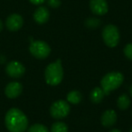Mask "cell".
<instances>
[{
  "label": "cell",
  "instance_id": "7a4b0ae2",
  "mask_svg": "<svg viewBox=\"0 0 132 132\" xmlns=\"http://www.w3.org/2000/svg\"><path fill=\"white\" fill-rule=\"evenodd\" d=\"M44 79L47 84L51 86H56L62 82L63 79V69L62 61L60 59L54 62H52L46 67L44 72Z\"/></svg>",
  "mask_w": 132,
  "mask_h": 132
},
{
  "label": "cell",
  "instance_id": "5b68a950",
  "mask_svg": "<svg viewBox=\"0 0 132 132\" xmlns=\"http://www.w3.org/2000/svg\"><path fill=\"white\" fill-rule=\"evenodd\" d=\"M29 51L33 56L37 59H45L51 53V47L47 43L37 40L32 41L29 46Z\"/></svg>",
  "mask_w": 132,
  "mask_h": 132
},
{
  "label": "cell",
  "instance_id": "9c48e42d",
  "mask_svg": "<svg viewBox=\"0 0 132 132\" xmlns=\"http://www.w3.org/2000/svg\"><path fill=\"white\" fill-rule=\"evenodd\" d=\"M24 24V19L18 14H12L6 18V26L7 29L11 32L18 31Z\"/></svg>",
  "mask_w": 132,
  "mask_h": 132
},
{
  "label": "cell",
  "instance_id": "7402d4cb",
  "mask_svg": "<svg viewBox=\"0 0 132 132\" xmlns=\"http://www.w3.org/2000/svg\"><path fill=\"white\" fill-rule=\"evenodd\" d=\"M110 132H121L119 129H118V128H113V129H111Z\"/></svg>",
  "mask_w": 132,
  "mask_h": 132
},
{
  "label": "cell",
  "instance_id": "5bb4252c",
  "mask_svg": "<svg viewBox=\"0 0 132 132\" xmlns=\"http://www.w3.org/2000/svg\"><path fill=\"white\" fill-rule=\"evenodd\" d=\"M66 99H67V102L71 103V104H79L80 102L82 100V95L79 90H72L70 92L67 96H66Z\"/></svg>",
  "mask_w": 132,
  "mask_h": 132
},
{
  "label": "cell",
  "instance_id": "cb8c5ba5",
  "mask_svg": "<svg viewBox=\"0 0 132 132\" xmlns=\"http://www.w3.org/2000/svg\"><path fill=\"white\" fill-rule=\"evenodd\" d=\"M129 92H130V94H131V96H132V85H131V87H130V90H129Z\"/></svg>",
  "mask_w": 132,
  "mask_h": 132
},
{
  "label": "cell",
  "instance_id": "603a6c76",
  "mask_svg": "<svg viewBox=\"0 0 132 132\" xmlns=\"http://www.w3.org/2000/svg\"><path fill=\"white\" fill-rule=\"evenodd\" d=\"M3 30V23H2V21L0 20V32L2 31Z\"/></svg>",
  "mask_w": 132,
  "mask_h": 132
},
{
  "label": "cell",
  "instance_id": "e0dca14e",
  "mask_svg": "<svg viewBox=\"0 0 132 132\" xmlns=\"http://www.w3.org/2000/svg\"><path fill=\"white\" fill-rule=\"evenodd\" d=\"M85 26L90 29H95V28L99 27L101 26V22L99 18H96V17H90V18H87L85 20Z\"/></svg>",
  "mask_w": 132,
  "mask_h": 132
},
{
  "label": "cell",
  "instance_id": "52a82bcc",
  "mask_svg": "<svg viewBox=\"0 0 132 132\" xmlns=\"http://www.w3.org/2000/svg\"><path fill=\"white\" fill-rule=\"evenodd\" d=\"M6 72L12 78H20L26 72V68L21 62L17 61H11L6 65Z\"/></svg>",
  "mask_w": 132,
  "mask_h": 132
},
{
  "label": "cell",
  "instance_id": "277c9868",
  "mask_svg": "<svg viewBox=\"0 0 132 132\" xmlns=\"http://www.w3.org/2000/svg\"><path fill=\"white\" fill-rule=\"evenodd\" d=\"M120 35L119 28L114 24H107L102 30V39L108 47L114 48L119 44Z\"/></svg>",
  "mask_w": 132,
  "mask_h": 132
},
{
  "label": "cell",
  "instance_id": "d6986e66",
  "mask_svg": "<svg viewBox=\"0 0 132 132\" xmlns=\"http://www.w3.org/2000/svg\"><path fill=\"white\" fill-rule=\"evenodd\" d=\"M124 54L127 58L132 61V43L128 44L124 47Z\"/></svg>",
  "mask_w": 132,
  "mask_h": 132
},
{
  "label": "cell",
  "instance_id": "8992f818",
  "mask_svg": "<svg viewBox=\"0 0 132 132\" xmlns=\"http://www.w3.org/2000/svg\"><path fill=\"white\" fill-rule=\"evenodd\" d=\"M70 105L66 101H57L52 104L50 108V114L55 119H61L67 117L70 113Z\"/></svg>",
  "mask_w": 132,
  "mask_h": 132
},
{
  "label": "cell",
  "instance_id": "2e32d148",
  "mask_svg": "<svg viewBox=\"0 0 132 132\" xmlns=\"http://www.w3.org/2000/svg\"><path fill=\"white\" fill-rule=\"evenodd\" d=\"M51 132H68V126L62 121H57L52 125Z\"/></svg>",
  "mask_w": 132,
  "mask_h": 132
},
{
  "label": "cell",
  "instance_id": "ba28073f",
  "mask_svg": "<svg viewBox=\"0 0 132 132\" xmlns=\"http://www.w3.org/2000/svg\"><path fill=\"white\" fill-rule=\"evenodd\" d=\"M90 9L96 15H104L108 13L109 6L106 0H90Z\"/></svg>",
  "mask_w": 132,
  "mask_h": 132
},
{
  "label": "cell",
  "instance_id": "8fae6325",
  "mask_svg": "<svg viewBox=\"0 0 132 132\" xmlns=\"http://www.w3.org/2000/svg\"><path fill=\"white\" fill-rule=\"evenodd\" d=\"M50 17L49 10L45 6H39L34 13V20L38 24H44L47 23Z\"/></svg>",
  "mask_w": 132,
  "mask_h": 132
},
{
  "label": "cell",
  "instance_id": "30bf717a",
  "mask_svg": "<svg viewBox=\"0 0 132 132\" xmlns=\"http://www.w3.org/2000/svg\"><path fill=\"white\" fill-rule=\"evenodd\" d=\"M23 92V86L18 81L9 82L5 88V94L9 99H15Z\"/></svg>",
  "mask_w": 132,
  "mask_h": 132
},
{
  "label": "cell",
  "instance_id": "9a60e30c",
  "mask_svg": "<svg viewBox=\"0 0 132 132\" xmlns=\"http://www.w3.org/2000/svg\"><path fill=\"white\" fill-rule=\"evenodd\" d=\"M130 99L127 94H122L117 100V106L120 110H127L130 106Z\"/></svg>",
  "mask_w": 132,
  "mask_h": 132
},
{
  "label": "cell",
  "instance_id": "7c38bea8",
  "mask_svg": "<svg viewBox=\"0 0 132 132\" xmlns=\"http://www.w3.org/2000/svg\"><path fill=\"white\" fill-rule=\"evenodd\" d=\"M101 122L103 127L110 128L117 122V113L113 110H108L103 112L101 118Z\"/></svg>",
  "mask_w": 132,
  "mask_h": 132
},
{
  "label": "cell",
  "instance_id": "3957f363",
  "mask_svg": "<svg viewBox=\"0 0 132 132\" xmlns=\"http://www.w3.org/2000/svg\"><path fill=\"white\" fill-rule=\"evenodd\" d=\"M124 81V75L119 72H111L103 76L101 81V88L105 95H109L111 92L115 90Z\"/></svg>",
  "mask_w": 132,
  "mask_h": 132
},
{
  "label": "cell",
  "instance_id": "d4e9b609",
  "mask_svg": "<svg viewBox=\"0 0 132 132\" xmlns=\"http://www.w3.org/2000/svg\"><path fill=\"white\" fill-rule=\"evenodd\" d=\"M129 132H132V128H130V131H129Z\"/></svg>",
  "mask_w": 132,
  "mask_h": 132
},
{
  "label": "cell",
  "instance_id": "ffe728a7",
  "mask_svg": "<svg viewBox=\"0 0 132 132\" xmlns=\"http://www.w3.org/2000/svg\"><path fill=\"white\" fill-rule=\"evenodd\" d=\"M47 4L51 8H58L62 5V1L61 0H47Z\"/></svg>",
  "mask_w": 132,
  "mask_h": 132
},
{
  "label": "cell",
  "instance_id": "44dd1931",
  "mask_svg": "<svg viewBox=\"0 0 132 132\" xmlns=\"http://www.w3.org/2000/svg\"><path fill=\"white\" fill-rule=\"evenodd\" d=\"M30 2L33 5H35V6H39V5H42L45 2L46 0H29Z\"/></svg>",
  "mask_w": 132,
  "mask_h": 132
},
{
  "label": "cell",
  "instance_id": "ac0fdd59",
  "mask_svg": "<svg viewBox=\"0 0 132 132\" xmlns=\"http://www.w3.org/2000/svg\"><path fill=\"white\" fill-rule=\"evenodd\" d=\"M27 132H49L48 128L43 124H34L27 129Z\"/></svg>",
  "mask_w": 132,
  "mask_h": 132
},
{
  "label": "cell",
  "instance_id": "4fadbf2b",
  "mask_svg": "<svg viewBox=\"0 0 132 132\" xmlns=\"http://www.w3.org/2000/svg\"><path fill=\"white\" fill-rule=\"evenodd\" d=\"M104 96H105V94L101 87H96V88H94L90 93V101L93 103H96V104L101 102L103 100V98H104Z\"/></svg>",
  "mask_w": 132,
  "mask_h": 132
},
{
  "label": "cell",
  "instance_id": "6da1fadb",
  "mask_svg": "<svg viewBox=\"0 0 132 132\" xmlns=\"http://www.w3.org/2000/svg\"><path fill=\"white\" fill-rule=\"evenodd\" d=\"M5 124L10 132H24L28 128V119L21 110L12 108L6 112Z\"/></svg>",
  "mask_w": 132,
  "mask_h": 132
}]
</instances>
